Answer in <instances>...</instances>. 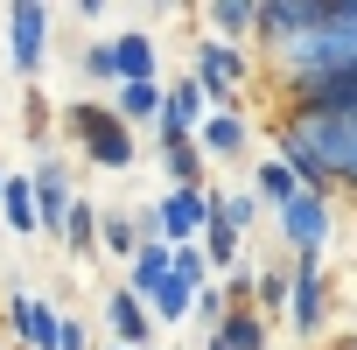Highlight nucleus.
Returning <instances> with one entry per match:
<instances>
[{
  "mask_svg": "<svg viewBox=\"0 0 357 350\" xmlns=\"http://www.w3.org/2000/svg\"><path fill=\"white\" fill-rule=\"evenodd\" d=\"M63 126H70V140L84 147V161H91V168H112V175H119V168H133V161H140L133 126L112 112V98H105V105H98V98H77V105L63 112Z\"/></svg>",
  "mask_w": 357,
  "mask_h": 350,
  "instance_id": "1",
  "label": "nucleus"
},
{
  "mask_svg": "<svg viewBox=\"0 0 357 350\" xmlns=\"http://www.w3.org/2000/svg\"><path fill=\"white\" fill-rule=\"evenodd\" d=\"M322 22H329V0H259V29H252V36L280 56V50H294L301 36H315Z\"/></svg>",
  "mask_w": 357,
  "mask_h": 350,
  "instance_id": "2",
  "label": "nucleus"
},
{
  "mask_svg": "<svg viewBox=\"0 0 357 350\" xmlns=\"http://www.w3.org/2000/svg\"><path fill=\"white\" fill-rule=\"evenodd\" d=\"M329 322V280H322V252H294V301H287V329L301 343H315Z\"/></svg>",
  "mask_w": 357,
  "mask_h": 350,
  "instance_id": "3",
  "label": "nucleus"
},
{
  "mask_svg": "<svg viewBox=\"0 0 357 350\" xmlns=\"http://www.w3.org/2000/svg\"><path fill=\"white\" fill-rule=\"evenodd\" d=\"M50 29H56V15H50V8H36V0L8 8V56H15V77H36V70H43Z\"/></svg>",
  "mask_w": 357,
  "mask_h": 350,
  "instance_id": "4",
  "label": "nucleus"
},
{
  "mask_svg": "<svg viewBox=\"0 0 357 350\" xmlns=\"http://www.w3.org/2000/svg\"><path fill=\"white\" fill-rule=\"evenodd\" d=\"M329 231H336V211H329V197H315V190H301V197L280 211V238H287V252H322Z\"/></svg>",
  "mask_w": 357,
  "mask_h": 350,
  "instance_id": "5",
  "label": "nucleus"
},
{
  "mask_svg": "<svg viewBox=\"0 0 357 350\" xmlns=\"http://www.w3.org/2000/svg\"><path fill=\"white\" fill-rule=\"evenodd\" d=\"M211 218H218V190H168L161 197V238L168 245H197Z\"/></svg>",
  "mask_w": 357,
  "mask_h": 350,
  "instance_id": "6",
  "label": "nucleus"
},
{
  "mask_svg": "<svg viewBox=\"0 0 357 350\" xmlns=\"http://www.w3.org/2000/svg\"><path fill=\"white\" fill-rule=\"evenodd\" d=\"M8 329H15L29 350H56V343H63V315H56L43 294H29V287L8 294Z\"/></svg>",
  "mask_w": 357,
  "mask_h": 350,
  "instance_id": "7",
  "label": "nucleus"
},
{
  "mask_svg": "<svg viewBox=\"0 0 357 350\" xmlns=\"http://www.w3.org/2000/svg\"><path fill=\"white\" fill-rule=\"evenodd\" d=\"M70 204H77V190H70V168H63L56 154H43V161H36V218H43V238H63V218H70Z\"/></svg>",
  "mask_w": 357,
  "mask_h": 350,
  "instance_id": "8",
  "label": "nucleus"
},
{
  "mask_svg": "<svg viewBox=\"0 0 357 350\" xmlns=\"http://www.w3.org/2000/svg\"><path fill=\"white\" fill-rule=\"evenodd\" d=\"M105 329H112L126 350H154V308H147V301H140L126 280L105 294Z\"/></svg>",
  "mask_w": 357,
  "mask_h": 350,
  "instance_id": "9",
  "label": "nucleus"
},
{
  "mask_svg": "<svg viewBox=\"0 0 357 350\" xmlns=\"http://www.w3.org/2000/svg\"><path fill=\"white\" fill-rule=\"evenodd\" d=\"M168 280H175V245H168V238H147V245L133 252V266H126V287H133L140 301H154Z\"/></svg>",
  "mask_w": 357,
  "mask_h": 350,
  "instance_id": "10",
  "label": "nucleus"
},
{
  "mask_svg": "<svg viewBox=\"0 0 357 350\" xmlns=\"http://www.w3.org/2000/svg\"><path fill=\"white\" fill-rule=\"evenodd\" d=\"M112 112H119L126 126H161V112H168V84H161V77H147V84H119V91H112Z\"/></svg>",
  "mask_w": 357,
  "mask_h": 350,
  "instance_id": "11",
  "label": "nucleus"
},
{
  "mask_svg": "<svg viewBox=\"0 0 357 350\" xmlns=\"http://www.w3.org/2000/svg\"><path fill=\"white\" fill-rule=\"evenodd\" d=\"M245 140H252V126H245L238 112H211V119L197 126V147H204L211 161H238V154H245Z\"/></svg>",
  "mask_w": 357,
  "mask_h": 350,
  "instance_id": "12",
  "label": "nucleus"
},
{
  "mask_svg": "<svg viewBox=\"0 0 357 350\" xmlns=\"http://www.w3.org/2000/svg\"><path fill=\"white\" fill-rule=\"evenodd\" d=\"M252 197H259V204H273V211H287V204L301 197V175H294L280 154H266V161H252Z\"/></svg>",
  "mask_w": 357,
  "mask_h": 350,
  "instance_id": "13",
  "label": "nucleus"
},
{
  "mask_svg": "<svg viewBox=\"0 0 357 350\" xmlns=\"http://www.w3.org/2000/svg\"><path fill=\"white\" fill-rule=\"evenodd\" d=\"M112 50H119V84H147V77H154V56H161V43H154L147 29H126V36H112Z\"/></svg>",
  "mask_w": 357,
  "mask_h": 350,
  "instance_id": "14",
  "label": "nucleus"
},
{
  "mask_svg": "<svg viewBox=\"0 0 357 350\" xmlns=\"http://www.w3.org/2000/svg\"><path fill=\"white\" fill-rule=\"evenodd\" d=\"M0 225H8V231H22V238H36V231H43V218H36V175H8Z\"/></svg>",
  "mask_w": 357,
  "mask_h": 350,
  "instance_id": "15",
  "label": "nucleus"
},
{
  "mask_svg": "<svg viewBox=\"0 0 357 350\" xmlns=\"http://www.w3.org/2000/svg\"><path fill=\"white\" fill-rule=\"evenodd\" d=\"M204 29H218V43L238 50V36L259 29V8H252V0H211V8H204Z\"/></svg>",
  "mask_w": 357,
  "mask_h": 350,
  "instance_id": "16",
  "label": "nucleus"
},
{
  "mask_svg": "<svg viewBox=\"0 0 357 350\" xmlns=\"http://www.w3.org/2000/svg\"><path fill=\"white\" fill-rule=\"evenodd\" d=\"M98 225H105V211H98L91 197H77V204H70V218H63V252H70V259H91Z\"/></svg>",
  "mask_w": 357,
  "mask_h": 350,
  "instance_id": "17",
  "label": "nucleus"
},
{
  "mask_svg": "<svg viewBox=\"0 0 357 350\" xmlns=\"http://www.w3.org/2000/svg\"><path fill=\"white\" fill-rule=\"evenodd\" d=\"M218 336H225L231 350H273V315H259V308H231Z\"/></svg>",
  "mask_w": 357,
  "mask_h": 350,
  "instance_id": "18",
  "label": "nucleus"
},
{
  "mask_svg": "<svg viewBox=\"0 0 357 350\" xmlns=\"http://www.w3.org/2000/svg\"><path fill=\"white\" fill-rule=\"evenodd\" d=\"M287 301H294V252L259 266V315H287Z\"/></svg>",
  "mask_w": 357,
  "mask_h": 350,
  "instance_id": "19",
  "label": "nucleus"
},
{
  "mask_svg": "<svg viewBox=\"0 0 357 350\" xmlns=\"http://www.w3.org/2000/svg\"><path fill=\"white\" fill-rule=\"evenodd\" d=\"M168 119H175V126H190V133H197V126L211 119V91H204L197 77H175V84H168Z\"/></svg>",
  "mask_w": 357,
  "mask_h": 350,
  "instance_id": "20",
  "label": "nucleus"
},
{
  "mask_svg": "<svg viewBox=\"0 0 357 350\" xmlns=\"http://www.w3.org/2000/svg\"><path fill=\"white\" fill-rule=\"evenodd\" d=\"M238 238H245V231H231L225 218H211V225H204V238H197V245H204L211 273H238V266H245V259H238Z\"/></svg>",
  "mask_w": 357,
  "mask_h": 350,
  "instance_id": "21",
  "label": "nucleus"
},
{
  "mask_svg": "<svg viewBox=\"0 0 357 350\" xmlns=\"http://www.w3.org/2000/svg\"><path fill=\"white\" fill-rule=\"evenodd\" d=\"M98 245H105L112 259H126V266H133V252H140V225H133L126 211H105V225H98Z\"/></svg>",
  "mask_w": 357,
  "mask_h": 350,
  "instance_id": "22",
  "label": "nucleus"
},
{
  "mask_svg": "<svg viewBox=\"0 0 357 350\" xmlns=\"http://www.w3.org/2000/svg\"><path fill=\"white\" fill-rule=\"evenodd\" d=\"M147 308H154V322H190V315H197V287L168 280V287H161V294H154Z\"/></svg>",
  "mask_w": 357,
  "mask_h": 350,
  "instance_id": "23",
  "label": "nucleus"
},
{
  "mask_svg": "<svg viewBox=\"0 0 357 350\" xmlns=\"http://www.w3.org/2000/svg\"><path fill=\"white\" fill-rule=\"evenodd\" d=\"M77 63H84V77H98V84H112V91H119V50H112V43H98V36H91V43L77 50Z\"/></svg>",
  "mask_w": 357,
  "mask_h": 350,
  "instance_id": "24",
  "label": "nucleus"
},
{
  "mask_svg": "<svg viewBox=\"0 0 357 350\" xmlns=\"http://www.w3.org/2000/svg\"><path fill=\"white\" fill-rule=\"evenodd\" d=\"M218 218H225L231 231H252V225H259V197H252V190H218Z\"/></svg>",
  "mask_w": 357,
  "mask_h": 350,
  "instance_id": "25",
  "label": "nucleus"
},
{
  "mask_svg": "<svg viewBox=\"0 0 357 350\" xmlns=\"http://www.w3.org/2000/svg\"><path fill=\"white\" fill-rule=\"evenodd\" d=\"M175 280H183V287H211V259H204V245H175Z\"/></svg>",
  "mask_w": 357,
  "mask_h": 350,
  "instance_id": "26",
  "label": "nucleus"
},
{
  "mask_svg": "<svg viewBox=\"0 0 357 350\" xmlns=\"http://www.w3.org/2000/svg\"><path fill=\"white\" fill-rule=\"evenodd\" d=\"M204 350H231V343H225V336H204Z\"/></svg>",
  "mask_w": 357,
  "mask_h": 350,
  "instance_id": "27",
  "label": "nucleus"
},
{
  "mask_svg": "<svg viewBox=\"0 0 357 350\" xmlns=\"http://www.w3.org/2000/svg\"><path fill=\"white\" fill-rule=\"evenodd\" d=\"M329 350H357V336H336V343H329Z\"/></svg>",
  "mask_w": 357,
  "mask_h": 350,
  "instance_id": "28",
  "label": "nucleus"
},
{
  "mask_svg": "<svg viewBox=\"0 0 357 350\" xmlns=\"http://www.w3.org/2000/svg\"><path fill=\"white\" fill-rule=\"evenodd\" d=\"M105 350H126V343H105Z\"/></svg>",
  "mask_w": 357,
  "mask_h": 350,
  "instance_id": "29",
  "label": "nucleus"
}]
</instances>
